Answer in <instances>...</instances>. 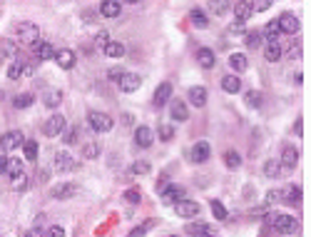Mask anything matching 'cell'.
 <instances>
[{"mask_svg":"<svg viewBox=\"0 0 311 237\" xmlns=\"http://www.w3.org/2000/svg\"><path fill=\"white\" fill-rule=\"evenodd\" d=\"M269 217H271V225H274V230H276L279 235H291V232H296V230H299V220H296V217H291V215H286V212L269 215Z\"/></svg>","mask_w":311,"mask_h":237,"instance_id":"1","label":"cell"},{"mask_svg":"<svg viewBox=\"0 0 311 237\" xmlns=\"http://www.w3.org/2000/svg\"><path fill=\"white\" fill-rule=\"evenodd\" d=\"M87 123H90V128H92L95 133H110L112 125H115V120H112L107 112H97V110L87 115Z\"/></svg>","mask_w":311,"mask_h":237,"instance_id":"3","label":"cell"},{"mask_svg":"<svg viewBox=\"0 0 311 237\" xmlns=\"http://www.w3.org/2000/svg\"><path fill=\"white\" fill-rule=\"evenodd\" d=\"M77 192H80V187L72 185V182H62V185H55V187H53V197H55V200H70V197L77 195Z\"/></svg>","mask_w":311,"mask_h":237,"instance_id":"15","label":"cell"},{"mask_svg":"<svg viewBox=\"0 0 311 237\" xmlns=\"http://www.w3.org/2000/svg\"><path fill=\"white\" fill-rule=\"evenodd\" d=\"M157 133H160V140H165V143H170V140L175 138V128H172V125H167V123H162Z\"/></svg>","mask_w":311,"mask_h":237,"instance_id":"42","label":"cell"},{"mask_svg":"<svg viewBox=\"0 0 311 237\" xmlns=\"http://www.w3.org/2000/svg\"><path fill=\"white\" fill-rule=\"evenodd\" d=\"M134 143H137V148H149V145L154 143L152 130H149L147 125H137V128H134Z\"/></svg>","mask_w":311,"mask_h":237,"instance_id":"12","label":"cell"},{"mask_svg":"<svg viewBox=\"0 0 311 237\" xmlns=\"http://www.w3.org/2000/svg\"><path fill=\"white\" fill-rule=\"evenodd\" d=\"M45 105L48 107H58L62 102V90H58V87H53V90H45Z\"/></svg>","mask_w":311,"mask_h":237,"instance_id":"31","label":"cell"},{"mask_svg":"<svg viewBox=\"0 0 311 237\" xmlns=\"http://www.w3.org/2000/svg\"><path fill=\"white\" fill-rule=\"evenodd\" d=\"M149 170H152V165H149L147 160H137V162L132 165V172H134V175H147Z\"/></svg>","mask_w":311,"mask_h":237,"instance_id":"44","label":"cell"},{"mask_svg":"<svg viewBox=\"0 0 311 237\" xmlns=\"http://www.w3.org/2000/svg\"><path fill=\"white\" fill-rule=\"evenodd\" d=\"M65 125H67V120H65V115L60 112H55V115H50L48 117V123L43 125V133L48 135V138H58L62 130H65Z\"/></svg>","mask_w":311,"mask_h":237,"instance_id":"5","label":"cell"},{"mask_svg":"<svg viewBox=\"0 0 311 237\" xmlns=\"http://www.w3.org/2000/svg\"><path fill=\"white\" fill-rule=\"evenodd\" d=\"M23 73H25V65H23L20 60H15V63L8 68V78H10V80H20V75H23Z\"/></svg>","mask_w":311,"mask_h":237,"instance_id":"39","label":"cell"},{"mask_svg":"<svg viewBox=\"0 0 311 237\" xmlns=\"http://www.w3.org/2000/svg\"><path fill=\"white\" fill-rule=\"evenodd\" d=\"M281 167L284 170H291V167H296V162H299V150L294 148V145H284V150H281Z\"/></svg>","mask_w":311,"mask_h":237,"instance_id":"14","label":"cell"},{"mask_svg":"<svg viewBox=\"0 0 311 237\" xmlns=\"http://www.w3.org/2000/svg\"><path fill=\"white\" fill-rule=\"evenodd\" d=\"M122 78V70H120V68H115V70H110V78L107 80H112V82H117V80Z\"/></svg>","mask_w":311,"mask_h":237,"instance_id":"55","label":"cell"},{"mask_svg":"<svg viewBox=\"0 0 311 237\" xmlns=\"http://www.w3.org/2000/svg\"><path fill=\"white\" fill-rule=\"evenodd\" d=\"M170 112H172V117H175L177 123H185L187 117H189V110H187L185 100H172V102H170Z\"/></svg>","mask_w":311,"mask_h":237,"instance_id":"20","label":"cell"},{"mask_svg":"<svg viewBox=\"0 0 311 237\" xmlns=\"http://www.w3.org/2000/svg\"><path fill=\"white\" fill-rule=\"evenodd\" d=\"M204 232H212V227H209L207 222H189V225H187V235L199 237V235H204Z\"/></svg>","mask_w":311,"mask_h":237,"instance_id":"32","label":"cell"},{"mask_svg":"<svg viewBox=\"0 0 311 237\" xmlns=\"http://www.w3.org/2000/svg\"><path fill=\"white\" fill-rule=\"evenodd\" d=\"M197 63L202 65V68H214V63H217V58H214V50H209V48H199L197 50Z\"/></svg>","mask_w":311,"mask_h":237,"instance_id":"22","label":"cell"},{"mask_svg":"<svg viewBox=\"0 0 311 237\" xmlns=\"http://www.w3.org/2000/svg\"><path fill=\"white\" fill-rule=\"evenodd\" d=\"M15 38L18 40H23V43H28V45H33L35 40H40V28L35 25V23H18L15 25Z\"/></svg>","mask_w":311,"mask_h":237,"instance_id":"2","label":"cell"},{"mask_svg":"<svg viewBox=\"0 0 311 237\" xmlns=\"http://www.w3.org/2000/svg\"><path fill=\"white\" fill-rule=\"evenodd\" d=\"M147 227H149V225H142V227H134V230H132V232H129V235H127V237H144V232H147Z\"/></svg>","mask_w":311,"mask_h":237,"instance_id":"52","label":"cell"},{"mask_svg":"<svg viewBox=\"0 0 311 237\" xmlns=\"http://www.w3.org/2000/svg\"><path fill=\"white\" fill-rule=\"evenodd\" d=\"M244 100H247L249 107H259V105H261V92H259V90H247Z\"/></svg>","mask_w":311,"mask_h":237,"instance_id":"40","label":"cell"},{"mask_svg":"<svg viewBox=\"0 0 311 237\" xmlns=\"http://www.w3.org/2000/svg\"><path fill=\"white\" fill-rule=\"evenodd\" d=\"M229 30H232V33H242V30H244V23H242V20H237V23H232V25H229Z\"/></svg>","mask_w":311,"mask_h":237,"instance_id":"53","label":"cell"},{"mask_svg":"<svg viewBox=\"0 0 311 237\" xmlns=\"http://www.w3.org/2000/svg\"><path fill=\"white\" fill-rule=\"evenodd\" d=\"M279 200H281V192H279V190L266 192V205H274V202H279Z\"/></svg>","mask_w":311,"mask_h":237,"instance_id":"49","label":"cell"},{"mask_svg":"<svg viewBox=\"0 0 311 237\" xmlns=\"http://www.w3.org/2000/svg\"><path fill=\"white\" fill-rule=\"evenodd\" d=\"M264 35H266V43H274V40H279V25H276V20H271L269 25H266V30H264Z\"/></svg>","mask_w":311,"mask_h":237,"instance_id":"37","label":"cell"},{"mask_svg":"<svg viewBox=\"0 0 311 237\" xmlns=\"http://www.w3.org/2000/svg\"><path fill=\"white\" fill-rule=\"evenodd\" d=\"M122 123H124V125H132V123H134V117L127 112V115H122Z\"/></svg>","mask_w":311,"mask_h":237,"instance_id":"58","label":"cell"},{"mask_svg":"<svg viewBox=\"0 0 311 237\" xmlns=\"http://www.w3.org/2000/svg\"><path fill=\"white\" fill-rule=\"evenodd\" d=\"M170 95H172V82H160L157 90H154V105H157V107L167 105Z\"/></svg>","mask_w":311,"mask_h":237,"instance_id":"19","label":"cell"},{"mask_svg":"<svg viewBox=\"0 0 311 237\" xmlns=\"http://www.w3.org/2000/svg\"><path fill=\"white\" fill-rule=\"evenodd\" d=\"M124 200H129L132 205H137L139 202V192L137 190H129V192H124Z\"/></svg>","mask_w":311,"mask_h":237,"instance_id":"51","label":"cell"},{"mask_svg":"<svg viewBox=\"0 0 311 237\" xmlns=\"http://www.w3.org/2000/svg\"><path fill=\"white\" fill-rule=\"evenodd\" d=\"M209 155H212V148H209V143H197L194 148H192V153H189V158H192V162H197V165H202V162H207L209 160Z\"/></svg>","mask_w":311,"mask_h":237,"instance_id":"13","label":"cell"},{"mask_svg":"<svg viewBox=\"0 0 311 237\" xmlns=\"http://www.w3.org/2000/svg\"><path fill=\"white\" fill-rule=\"evenodd\" d=\"M199 237H217L214 232H204V235H199Z\"/></svg>","mask_w":311,"mask_h":237,"instance_id":"62","label":"cell"},{"mask_svg":"<svg viewBox=\"0 0 311 237\" xmlns=\"http://www.w3.org/2000/svg\"><path fill=\"white\" fill-rule=\"evenodd\" d=\"M175 212H177V217H197L199 205L194 200H180V202H175Z\"/></svg>","mask_w":311,"mask_h":237,"instance_id":"11","label":"cell"},{"mask_svg":"<svg viewBox=\"0 0 311 237\" xmlns=\"http://www.w3.org/2000/svg\"><path fill=\"white\" fill-rule=\"evenodd\" d=\"M33 100H35V97H33L30 92H20L18 97H13V105H15L18 110H25V107H30V105H33Z\"/></svg>","mask_w":311,"mask_h":237,"instance_id":"34","label":"cell"},{"mask_svg":"<svg viewBox=\"0 0 311 237\" xmlns=\"http://www.w3.org/2000/svg\"><path fill=\"white\" fill-rule=\"evenodd\" d=\"M10 187H13V190H28V187H30V180H28V175H25V172H20V175L10 177Z\"/></svg>","mask_w":311,"mask_h":237,"instance_id":"35","label":"cell"},{"mask_svg":"<svg viewBox=\"0 0 311 237\" xmlns=\"http://www.w3.org/2000/svg\"><path fill=\"white\" fill-rule=\"evenodd\" d=\"M294 133H296V135H301V120H296V123H294Z\"/></svg>","mask_w":311,"mask_h":237,"instance_id":"59","label":"cell"},{"mask_svg":"<svg viewBox=\"0 0 311 237\" xmlns=\"http://www.w3.org/2000/svg\"><path fill=\"white\" fill-rule=\"evenodd\" d=\"M120 13H122V5L117 0H102L100 3V15L102 18H120Z\"/></svg>","mask_w":311,"mask_h":237,"instance_id":"17","label":"cell"},{"mask_svg":"<svg viewBox=\"0 0 311 237\" xmlns=\"http://www.w3.org/2000/svg\"><path fill=\"white\" fill-rule=\"evenodd\" d=\"M107 40H110V33H105V30H102V33H97V43H100V48H102Z\"/></svg>","mask_w":311,"mask_h":237,"instance_id":"54","label":"cell"},{"mask_svg":"<svg viewBox=\"0 0 311 237\" xmlns=\"http://www.w3.org/2000/svg\"><path fill=\"white\" fill-rule=\"evenodd\" d=\"M60 135H62L60 140L65 145H75V140H77V128H67V125H65V130H62Z\"/></svg>","mask_w":311,"mask_h":237,"instance_id":"38","label":"cell"},{"mask_svg":"<svg viewBox=\"0 0 311 237\" xmlns=\"http://www.w3.org/2000/svg\"><path fill=\"white\" fill-rule=\"evenodd\" d=\"M25 237H45V232L43 230H38V227H33V230H28V235Z\"/></svg>","mask_w":311,"mask_h":237,"instance_id":"57","label":"cell"},{"mask_svg":"<svg viewBox=\"0 0 311 237\" xmlns=\"http://www.w3.org/2000/svg\"><path fill=\"white\" fill-rule=\"evenodd\" d=\"M209 8H212V13L222 15V13H224V10L229 8V3H227V0H212V5H209Z\"/></svg>","mask_w":311,"mask_h":237,"instance_id":"48","label":"cell"},{"mask_svg":"<svg viewBox=\"0 0 311 237\" xmlns=\"http://www.w3.org/2000/svg\"><path fill=\"white\" fill-rule=\"evenodd\" d=\"M251 13H254V10H251V3H247V0H239V3L234 5V15H237V20H242V23H247Z\"/></svg>","mask_w":311,"mask_h":237,"instance_id":"28","label":"cell"},{"mask_svg":"<svg viewBox=\"0 0 311 237\" xmlns=\"http://www.w3.org/2000/svg\"><path fill=\"white\" fill-rule=\"evenodd\" d=\"M82 155L87 160H95L100 155V145L97 143H87V145H82Z\"/></svg>","mask_w":311,"mask_h":237,"instance_id":"41","label":"cell"},{"mask_svg":"<svg viewBox=\"0 0 311 237\" xmlns=\"http://www.w3.org/2000/svg\"><path fill=\"white\" fill-rule=\"evenodd\" d=\"M189 20H192V25H194V28H207V25H209L207 13H204V10H199V8H192V10H189Z\"/></svg>","mask_w":311,"mask_h":237,"instance_id":"23","label":"cell"},{"mask_svg":"<svg viewBox=\"0 0 311 237\" xmlns=\"http://www.w3.org/2000/svg\"><path fill=\"white\" fill-rule=\"evenodd\" d=\"M224 165L229 167V170H239L242 167V155L237 153V150H224Z\"/></svg>","mask_w":311,"mask_h":237,"instance_id":"29","label":"cell"},{"mask_svg":"<svg viewBox=\"0 0 311 237\" xmlns=\"http://www.w3.org/2000/svg\"><path fill=\"white\" fill-rule=\"evenodd\" d=\"M25 140H23V133L20 130H8L3 138H0V150L3 153H13L15 148H20Z\"/></svg>","mask_w":311,"mask_h":237,"instance_id":"6","label":"cell"},{"mask_svg":"<svg viewBox=\"0 0 311 237\" xmlns=\"http://www.w3.org/2000/svg\"><path fill=\"white\" fill-rule=\"evenodd\" d=\"M222 90L234 95V92L242 90V80L237 78V75H224V78H222Z\"/></svg>","mask_w":311,"mask_h":237,"instance_id":"26","label":"cell"},{"mask_svg":"<svg viewBox=\"0 0 311 237\" xmlns=\"http://www.w3.org/2000/svg\"><path fill=\"white\" fill-rule=\"evenodd\" d=\"M207 87H202V85H194V87H189L187 90V100H189V105H194V107H204L207 105Z\"/></svg>","mask_w":311,"mask_h":237,"instance_id":"9","label":"cell"},{"mask_svg":"<svg viewBox=\"0 0 311 237\" xmlns=\"http://www.w3.org/2000/svg\"><path fill=\"white\" fill-rule=\"evenodd\" d=\"M281 55H284V50H281L279 40L266 43V60H269V63H279V60H281Z\"/></svg>","mask_w":311,"mask_h":237,"instance_id":"27","label":"cell"},{"mask_svg":"<svg viewBox=\"0 0 311 237\" xmlns=\"http://www.w3.org/2000/svg\"><path fill=\"white\" fill-rule=\"evenodd\" d=\"M0 100H3V90H0Z\"/></svg>","mask_w":311,"mask_h":237,"instance_id":"63","label":"cell"},{"mask_svg":"<svg viewBox=\"0 0 311 237\" xmlns=\"http://www.w3.org/2000/svg\"><path fill=\"white\" fill-rule=\"evenodd\" d=\"M102 55H105V58H122L124 45L117 43V40H107V43L102 45Z\"/></svg>","mask_w":311,"mask_h":237,"instance_id":"21","label":"cell"},{"mask_svg":"<svg viewBox=\"0 0 311 237\" xmlns=\"http://www.w3.org/2000/svg\"><path fill=\"white\" fill-rule=\"evenodd\" d=\"M244 43H247V48H259L261 45V35L259 33H244Z\"/></svg>","mask_w":311,"mask_h":237,"instance_id":"45","label":"cell"},{"mask_svg":"<svg viewBox=\"0 0 311 237\" xmlns=\"http://www.w3.org/2000/svg\"><path fill=\"white\" fill-rule=\"evenodd\" d=\"M281 200L291 202V205H299L301 202V187L299 185H289L284 192H281Z\"/></svg>","mask_w":311,"mask_h":237,"instance_id":"24","label":"cell"},{"mask_svg":"<svg viewBox=\"0 0 311 237\" xmlns=\"http://www.w3.org/2000/svg\"><path fill=\"white\" fill-rule=\"evenodd\" d=\"M45 237H65V230H62L60 225H53V227L45 232Z\"/></svg>","mask_w":311,"mask_h":237,"instance_id":"50","label":"cell"},{"mask_svg":"<svg viewBox=\"0 0 311 237\" xmlns=\"http://www.w3.org/2000/svg\"><path fill=\"white\" fill-rule=\"evenodd\" d=\"M286 58H289V60H299V58H301V45H299V43H291V45L286 48Z\"/></svg>","mask_w":311,"mask_h":237,"instance_id":"46","label":"cell"},{"mask_svg":"<svg viewBox=\"0 0 311 237\" xmlns=\"http://www.w3.org/2000/svg\"><path fill=\"white\" fill-rule=\"evenodd\" d=\"M20 172H25V165H23V160H20V158H8V165H5V172H3V175H8V177H15V175H20Z\"/></svg>","mask_w":311,"mask_h":237,"instance_id":"25","label":"cell"},{"mask_svg":"<svg viewBox=\"0 0 311 237\" xmlns=\"http://www.w3.org/2000/svg\"><path fill=\"white\" fill-rule=\"evenodd\" d=\"M55 167H58L60 172H72V170L77 167V162L72 160V155H70V153H65V150H62V153H58V155H55Z\"/></svg>","mask_w":311,"mask_h":237,"instance_id":"18","label":"cell"},{"mask_svg":"<svg viewBox=\"0 0 311 237\" xmlns=\"http://www.w3.org/2000/svg\"><path fill=\"white\" fill-rule=\"evenodd\" d=\"M117 85H120L122 92H137L139 85H142V78L137 73H122V78L117 80Z\"/></svg>","mask_w":311,"mask_h":237,"instance_id":"10","label":"cell"},{"mask_svg":"<svg viewBox=\"0 0 311 237\" xmlns=\"http://www.w3.org/2000/svg\"><path fill=\"white\" fill-rule=\"evenodd\" d=\"M269 8H271V0H254L251 3V10L254 13H266Z\"/></svg>","mask_w":311,"mask_h":237,"instance_id":"47","label":"cell"},{"mask_svg":"<svg viewBox=\"0 0 311 237\" xmlns=\"http://www.w3.org/2000/svg\"><path fill=\"white\" fill-rule=\"evenodd\" d=\"M124 3H129V5H137V3H142V0H124Z\"/></svg>","mask_w":311,"mask_h":237,"instance_id":"61","label":"cell"},{"mask_svg":"<svg viewBox=\"0 0 311 237\" xmlns=\"http://www.w3.org/2000/svg\"><path fill=\"white\" fill-rule=\"evenodd\" d=\"M20 148H23V153H25V158H28V162H35V160H38V143H33V140H28V143H23Z\"/></svg>","mask_w":311,"mask_h":237,"instance_id":"36","label":"cell"},{"mask_svg":"<svg viewBox=\"0 0 311 237\" xmlns=\"http://www.w3.org/2000/svg\"><path fill=\"white\" fill-rule=\"evenodd\" d=\"M180 200H187L185 187H180V185H167V187L162 190V202H165V205H175V202H180Z\"/></svg>","mask_w":311,"mask_h":237,"instance_id":"7","label":"cell"},{"mask_svg":"<svg viewBox=\"0 0 311 237\" xmlns=\"http://www.w3.org/2000/svg\"><path fill=\"white\" fill-rule=\"evenodd\" d=\"M48 177H50L48 170H38V182H48Z\"/></svg>","mask_w":311,"mask_h":237,"instance_id":"56","label":"cell"},{"mask_svg":"<svg viewBox=\"0 0 311 237\" xmlns=\"http://www.w3.org/2000/svg\"><path fill=\"white\" fill-rule=\"evenodd\" d=\"M33 50H35L38 60H53L55 58V48L50 43H45V40H35L33 43Z\"/></svg>","mask_w":311,"mask_h":237,"instance_id":"16","label":"cell"},{"mask_svg":"<svg viewBox=\"0 0 311 237\" xmlns=\"http://www.w3.org/2000/svg\"><path fill=\"white\" fill-rule=\"evenodd\" d=\"M264 172H266V177H279V175L284 172V167H281V162H279V160H266Z\"/></svg>","mask_w":311,"mask_h":237,"instance_id":"33","label":"cell"},{"mask_svg":"<svg viewBox=\"0 0 311 237\" xmlns=\"http://www.w3.org/2000/svg\"><path fill=\"white\" fill-rule=\"evenodd\" d=\"M58 65H60L62 70H70V68H75V63H77V55H75V50H70V48H62V50H55V58H53Z\"/></svg>","mask_w":311,"mask_h":237,"instance_id":"8","label":"cell"},{"mask_svg":"<svg viewBox=\"0 0 311 237\" xmlns=\"http://www.w3.org/2000/svg\"><path fill=\"white\" fill-rule=\"evenodd\" d=\"M229 65H232V68H234L237 73L247 70V65H249L247 55H244V53H232V55H229Z\"/></svg>","mask_w":311,"mask_h":237,"instance_id":"30","label":"cell"},{"mask_svg":"<svg viewBox=\"0 0 311 237\" xmlns=\"http://www.w3.org/2000/svg\"><path fill=\"white\" fill-rule=\"evenodd\" d=\"M209 205H212V212H214V217H217V220H227V207H224L219 200H212Z\"/></svg>","mask_w":311,"mask_h":237,"instance_id":"43","label":"cell"},{"mask_svg":"<svg viewBox=\"0 0 311 237\" xmlns=\"http://www.w3.org/2000/svg\"><path fill=\"white\" fill-rule=\"evenodd\" d=\"M5 165H8V158L3 155V158H0V172H5Z\"/></svg>","mask_w":311,"mask_h":237,"instance_id":"60","label":"cell"},{"mask_svg":"<svg viewBox=\"0 0 311 237\" xmlns=\"http://www.w3.org/2000/svg\"><path fill=\"white\" fill-rule=\"evenodd\" d=\"M276 25H279V33H281V35H296L299 28H301V23H299V18H296L294 13L279 15V18H276Z\"/></svg>","mask_w":311,"mask_h":237,"instance_id":"4","label":"cell"}]
</instances>
